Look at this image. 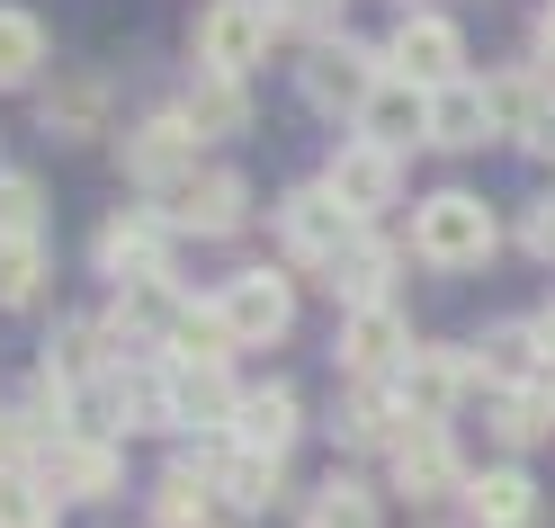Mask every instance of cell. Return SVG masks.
<instances>
[{"label": "cell", "instance_id": "obj_15", "mask_svg": "<svg viewBox=\"0 0 555 528\" xmlns=\"http://www.w3.org/2000/svg\"><path fill=\"white\" fill-rule=\"evenodd\" d=\"M189 162H197V126L189 117H153V126H134V144H126L134 180H180Z\"/></svg>", "mask_w": 555, "mask_h": 528}, {"label": "cell", "instance_id": "obj_35", "mask_svg": "<svg viewBox=\"0 0 555 528\" xmlns=\"http://www.w3.org/2000/svg\"><path fill=\"white\" fill-rule=\"evenodd\" d=\"M46 126H54V134H90V126H99V90H90V81H81V90H54V99H46Z\"/></svg>", "mask_w": 555, "mask_h": 528}, {"label": "cell", "instance_id": "obj_40", "mask_svg": "<svg viewBox=\"0 0 555 528\" xmlns=\"http://www.w3.org/2000/svg\"><path fill=\"white\" fill-rule=\"evenodd\" d=\"M538 349H546V376H555V305L538 313Z\"/></svg>", "mask_w": 555, "mask_h": 528}, {"label": "cell", "instance_id": "obj_16", "mask_svg": "<svg viewBox=\"0 0 555 528\" xmlns=\"http://www.w3.org/2000/svg\"><path fill=\"white\" fill-rule=\"evenodd\" d=\"M483 134H493V99H483L475 81H448V90H430V144L466 153V144H483Z\"/></svg>", "mask_w": 555, "mask_h": 528}, {"label": "cell", "instance_id": "obj_39", "mask_svg": "<svg viewBox=\"0 0 555 528\" xmlns=\"http://www.w3.org/2000/svg\"><path fill=\"white\" fill-rule=\"evenodd\" d=\"M529 153H546V162H555V99H546V117L529 126Z\"/></svg>", "mask_w": 555, "mask_h": 528}, {"label": "cell", "instance_id": "obj_42", "mask_svg": "<svg viewBox=\"0 0 555 528\" xmlns=\"http://www.w3.org/2000/svg\"><path fill=\"white\" fill-rule=\"evenodd\" d=\"M10 439H18V421H10V412H0V456H10Z\"/></svg>", "mask_w": 555, "mask_h": 528}, {"label": "cell", "instance_id": "obj_23", "mask_svg": "<svg viewBox=\"0 0 555 528\" xmlns=\"http://www.w3.org/2000/svg\"><path fill=\"white\" fill-rule=\"evenodd\" d=\"M206 511H216V475L206 466H170L162 492H153V519L162 528H206Z\"/></svg>", "mask_w": 555, "mask_h": 528}, {"label": "cell", "instance_id": "obj_12", "mask_svg": "<svg viewBox=\"0 0 555 528\" xmlns=\"http://www.w3.org/2000/svg\"><path fill=\"white\" fill-rule=\"evenodd\" d=\"M395 395H403V412H412V421H439L448 403L466 395V359H457V349H412L403 376H395Z\"/></svg>", "mask_w": 555, "mask_h": 528}, {"label": "cell", "instance_id": "obj_24", "mask_svg": "<svg viewBox=\"0 0 555 528\" xmlns=\"http://www.w3.org/2000/svg\"><path fill=\"white\" fill-rule=\"evenodd\" d=\"M224 349H233L224 305H197V313H180V332H170V368H224Z\"/></svg>", "mask_w": 555, "mask_h": 528}, {"label": "cell", "instance_id": "obj_13", "mask_svg": "<svg viewBox=\"0 0 555 528\" xmlns=\"http://www.w3.org/2000/svg\"><path fill=\"white\" fill-rule=\"evenodd\" d=\"M395 484L412 502H439V492H457V456H448V430L439 421H412L403 448H395Z\"/></svg>", "mask_w": 555, "mask_h": 528}, {"label": "cell", "instance_id": "obj_7", "mask_svg": "<svg viewBox=\"0 0 555 528\" xmlns=\"http://www.w3.org/2000/svg\"><path fill=\"white\" fill-rule=\"evenodd\" d=\"M403 359H412V340H403V313L395 305H367V313H350V332H340V368H350L359 385H376V376H403Z\"/></svg>", "mask_w": 555, "mask_h": 528}, {"label": "cell", "instance_id": "obj_20", "mask_svg": "<svg viewBox=\"0 0 555 528\" xmlns=\"http://www.w3.org/2000/svg\"><path fill=\"white\" fill-rule=\"evenodd\" d=\"M466 502L483 511V528H538V484L519 475V466H493V475L466 492Z\"/></svg>", "mask_w": 555, "mask_h": 528}, {"label": "cell", "instance_id": "obj_26", "mask_svg": "<svg viewBox=\"0 0 555 528\" xmlns=\"http://www.w3.org/2000/svg\"><path fill=\"white\" fill-rule=\"evenodd\" d=\"M170 395H180V421H233L242 395L224 385V368H170Z\"/></svg>", "mask_w": 555, "mask_h": 528}, {"label": "cell", "instance_id": "obj_27", "mask_svg": "<svg viewBox=\"0 0 555 528\" xmlns=\"http://www.w3.org/2000/svg\"><path fill=\"white\" fill-rule=\"evenodd\" d=\"M37 63H46V27L27 10H0V90H18Z\"/></svg>", "mask_w": 555, "mask_h": 528}, {"label": "cell", "instance_id": "obj_14", "mask_svg": "<svg viewBox=\"0 0 555 528\" xmlns=\"http://www.w3.org/2000/svg\"><path fill=\"white\" fill-rule=\"evenodd\" d=\"M323 189L350 206V216H376V206H395V153H376V144H340Z\"/></svg>", "mask_w": 555, "mask_h": 528}, {"label": "cell", "instance_id": "obj_19", "mask_svg": "<svg viewBox=\"0 0 555 528\" xmlns=\"http://www.w3.org/2000/svg\"><path fill=\"white\" fill-rule=\"evenodd\" d=\"M189 126H197V144H206V134H242V126H251V90H242L233 73H206L197 90H189V108H180Z\"/></svg>", "mask_w": 555, "mask_h": 528}, {"label": "cell", "instance_id": "obj_10", "mask_svg": "<svg viewBox=\"0 0 555 528\" xmlns=\"http://www.w3.org/2000/svg\"><path fill=\"white\" fill-rule=\"evenodd\" d=\"M242 206H251V189H242L233 170H206V180L189 170V180L170 189V224H180V233H233Z\"/></svg>", "mask_w": 555, "mask_h": 528}, {"label": "cell", "instance_id": "obj_29", "mask_svg": "<svg viewBox=\"0 0 555 528\" xmlns=\"http://www.w3.org/2000/svg\"><path fill=\"white\" fill-rule=\"evenodd\" d=\"M206 475H216V492H224V502H269V492H278V456L233 448V456H216Z\"/></svg>", "mask_w": 555, "mask_h": 528}, {"label": "cell", "instance_id": "obj_30", "mask_svg": "<svg viewBox=\"0 0 555 528\" xmlns=\"http://www.w3.org/2000/svg\"><path fill=\"white\" fill-rule=\"evenodd\" d=\"M108 340H117L108 323H63V332H54V376H63V385L90 376L99 359H108Z\"/></svg>", "mask_w": 555, "mask_h": 528}, {"label": "cell", "instance_id": "obj_31", "mask_svg": "<svg viewBox=\"0 0 555 528\" xmlns=\"http://www.w3.org/2000/svg\"><path fill=\"white\" fill-rule=\"evenodd\" d=\"M0 528H54V492L27 475H0Z\"/></svg>", "mask_w": 555, "mask_h": 528}, {"label": "cell", "instance_id": "obj_34", "mask_svg": "<svg viewBox=\"0 0 555 528\" xmlns=\"http://www.w3.org/2000/svg\"><path fill=\"white\" fill-rule=\"evenodd\" d=\"M0 242H37V180L0 170Z\"/></svg>", "mask_w": 555, "mask_h": 528}, {"label": "cell", "instance_id": "obj_36", "mask_svg": "<svg viewBox=\"0 0 555 528\" xmlns=\"http://www.w3.org/2000/svg\"><path fill=\"white\" fill-rule=\"evenodd\" d=\"M63 412H73V385H63V376L46 368V376H37V395H27V421H37V430H54Z\"/></svg>", "mask_w": 555, "mask_h": 528}, {"label": "cell", "instance_id": "obj_28", "mask_svg": "<svg viewBox=\"0 0 555 528\" xmlns=\"http://www.w3.org/2000/svg\"><path fill=\"white\" fill-rule=\"evenodd\" d=\"M305 528H376V492H359L350 475H332L314 502H305Z\"/></svg>", "mask_w": 555, "mask_h": 528}, {"label": "cell", "instance_id": "obj_1", "mask_svg": "<svg viewBox=\"0 0 555 528\" xmlns=\"http://www.w3.org/2000/svg\"><path fill=\"white\" fill-rule=\"evenodd\" d=\"M412 252H422L430 269H475V260H493V206L466 197V189L430 197L422 216H412Z\"/></svg>", "mask_w": 555, "mask_h": 528}, {"label": "cell", "instance_id": "obj_3", "mask_svg": "<svg viewBox=\"0 0 555 528\" xmlns=\"http://www.w3.org/2000/svg\"><path fill=\"white\" fill-rule=\"evenodd\" d=\"M269 10H260V0H216V10H206L197 18V63H206V73H251V63H260V46H269Z\"/></svg>", "mask_w": 555, "mask_h": 528}, {"label": "cell", "instance_id": "obj_38", "mask_svg": "<svg viewBox=\"0 0 555 528\" xmlns=\"http://www.w3.org/2000/svg\"><path fill=\"white\" fill-rule=\"evenodd\" d=\"M529 252H538V260H555V197L529 216Z\"/></svg>", "mask_w": 555, "mask_h": 528}, {"label": "cell", "instance_id": "obj_6", "mask_svg": "<svg viewBox=\"0 0 555 528\" xmlns=\"http://www.w3.org/2000/svg\"><path fill=\"white\" fill-rule=\"evenodd\" d=\"M37 484L54 492V502H108L117 492V448L108 439H54Z\"/></svg>", "mask_w": 555, "mask_h": 528}, {"label": "cell", "instance_id": "obj_25", "mask_svg": "<svg viewBox=\"0 0 555 528\" xmlns=\"http://www.w3.org/2000/svg\"><path fill=\"white\" fill-rule=\"evenodd\" d=\"M483 99H493V134H519V144H529V126L546 117V81H529V73L483 81Z\"/></svg>", "mask_w": 555, "mask_h": 528}, {"label": "cell", "instance_id": "obj_21", "mask_svg": "<svg viewBox=\"0 0 555 528\" xmlns=\"http://www.w3.org/2000/svg\"><path fill=\"white\" fill-rule=\"evenodd\" d=\"M386 278H395V252L386 242H359V252L332 260V296H350V313H367V305H386Z\"/></svg>", "mask_w": 555, "mask_h": 528}, {"label": "cell", "instance_id": "obj_11", "mask_svg": "<svg viewBox=\"0 0 555 528\" xmlns=\"http://www.w3.org/2000/svg\"><path fill=\"white\" fill-rule=\"evenodd\" d=\"M99 269H108L117 287L170 278V269H162V224H153V216H134V206H126V216H108V224H99Z\"/></svg>", "mask_w": 555, "mask_h": 528}, {"label": "cell", "instance_id": "obj_4", "mask_svg": "<svg viewBox=\"0 0 555 528\" xmlns=\"http://www.w3.org/2000/svg\"><path fill=\"white\" fill-rule=\"evenodd\" d=\"M278 224H287V252L296 260H340V252H359V216L350 206H340L332 189H296L287 206H278Z\"/></svg>", "mask_w": 555, "mask_h": 528}, {"label": "cell", "instance_id": "obj_2", "mask_svg": "<svg viewBox=\"0 0 555 528\" xmlns=\"http://www.w3.org/2000/svg\"><path fill=\"white\" fill-rule=\"evenodd\" d=\"M386 63H395V81H412V90H448V81H457V63H466V37H457V27H448V18L412 10V18L395 27Z\"/></svg>", "mask_w": 555, "mask_h": 528}, {"label": "cell", "instance_id": "obj_22", "mask_svg": "<svg viewBox=\"0 0 555 528\" xmlns=\"http://www.w3.org/2000/svg\"><path fill=\"white\" fill-rule=\"evenodd\" d=\"M546 368V349H538V323H502L493 340H483V376L511 385V395H529V376Z\"/></svg>", "mask_w": 555, "mask_h": 528}, {"label": "cell", "instance_id": "obj_41", "mask_svg": "<svg viewBox=\"0 0 555 528\" xmlns=\"http://www.w3.org/2000/svg\"><path fill=\"white\" fill-rule=\"evenodd\" d=\"M538 54L555 63V0H546V18H538Z\"/></svg>", "mask_w": 555, "mask_h": 528}, {"label": "cell", "instance_id": "obj_9", "mask_svg": "<svg viewBox=\"0 0 555 528\" xmlns=\"http://www.w3.org/2000/svg\"><path fill=\"white\" fill-rule=\"evenodd\" d=\"M386 81L376 73V54L367 46H314V63H305V90H314V108H367V90Z\"/></svg>", "mask_w": 555, "mask_h": 528}, {"label": "cell", "instance_id": "obj_33", "mask_svg": "<svg viewBox=\"0 0 555 528\" xmlns=\"http://www.w3.org/2000/svg\"><path fill=\"white\" fill-rule=\"evenodd\" d=\"M37 278H46L37 242H0V305H27V296H37Z\"/></svg>", "mask_w": 555, "mask_h": 528}, {"label": "cell", "instance_id": "obj_17", "mask_svg": "<svg viewBox=\"0 0 555 528\" xmlns=\"http://www.w3.org/2000/svg\"><path fill=\"white\" fill-rule=\"evenodd\" d=\"M287 439H296V395H287V385H260V395H242V412H233V448L278 456Z\"/></svg>", "mask_w": 555, "mask_h": 528}, {"label": "cell", "instance_id": "obj_5", "mask_svg": "<svg viewBox=\"0 0 555 528\" xmlns=\"http://www.w3.org/2000/svg\"><path fill=\"white\" fill-rule=\"evenodd\" d=\"M359 144L376 153H403V144H430V90H412V81H376L367 90V108H359Z\"/></svg>", "mask_w": 555, "mask_h": 528}, {"label": "cell", "instance_id": "obj_32", "mask_svg": "<svg viewBox=\"0 0 555 528\" xmlns=\"http://www.w3.org/2000/svg\"><path fill=\"white\" fill-rule=\"evenodd\" d=\"M493 430H502L511 448H529V439H546V430H555V403H546V395H502Z\"/></svg>", "mask_w": 555, "mask_h": 528}, {"label": "cell", "instance_id": "obj_8", "mask_svg": "<svg viewBox=\"0 0 555 528\" xmlns=\"http://www.w3.org/2000/svg\"><path fill=\"white\" fill-rule=\"evenodd\" d=\"M216 305H224L233 340H278V332H287V313H296L287 278H269V269H242V278H233V287H224Z\"/></svg>", "mask_w": 555, "mask_h": 528}, {"label": "cell", "instance_id": "obj_37", "mask_svg": "<svg viewBox=\"0 0 555 528\" xmlns=\"http://www.w3.org/2000/svg\"><path fill=\"white\" fill-rule=\"evenodd\" d=\"M278 27H332L340 18V0H287V10H269Z\"/></svg>", "mask_w": 555, "mask_h": 528}, {"label": "cell", "instance_id": "obj_18", "mask_svg": "<svg viewBox=\"0 0 555 528\" xmlns=\"http://www.w3.org/2000/svg\"><path fill=\"white\" fill-rule=\"evenodd\" d=\"M108 403H117L126 430H170V421H180V395H170V376H153V368H117Z\"/></svg>", "mask_w": 555, "mask_h": 528}]
</instances>
